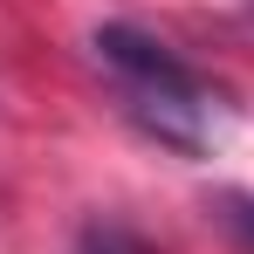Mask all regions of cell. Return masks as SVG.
Returning a JSON list of instances; mask_svg holds the SVG:
<instances>
[{
  "label": "cell",
  "instance_id": "1",
  "mask_svg": "<svg viewBox=\"0 0 254 254\" xmlns=\"http://www.w3.org/2000/svg\"><path fill=\"white\" fill-rule=\"evenodd\" d=\"M89 48H96V62H103V76H110V89H117V103H124V117L137 130H151L172 151H213L220 144L227 96L199 69H186L158 35L110 21V28H96Z\"/></svg>",
  "mask_w": 254,
  "mask_h": 254
},
{
  "label": "cell",
  "instance_id": "2",
  "mask_svg": "<svg viewBox=\"0 0 254 254\" xmlns=\"http://www.w3.org/2000/svg\"><path fill=\"white\" fill-rule=\"evenodd\" d=\"M76 254H151V248H144L137 234H124V227H89Z\"/></svg>",
  "mask_w": 254,
  "mask_h": 254
},
{
  "label": "cell",
  "instance_id": "3",
  "mask_svg": "<svg viewBox=\"0 0 254 254\" xmlns=\"http://www.w3.org/2000/svg\"><path fill=\"white\" fill-rule=\"evenodd\" d=\"M220 220H227V234L254 254V199L248 192H227V199H220Z\"/></svg>",
  "mask_w": 254,
  "mask_h": 254
}]
</instances>
